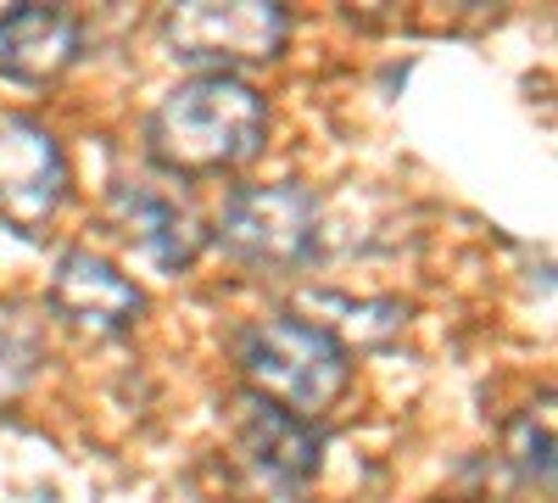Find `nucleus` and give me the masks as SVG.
Segmentation results:
<instances>
[{
  "instance_id": "obj_2",
  "label": "nucleus",
  "mask_w": 558,
  "mask_h": 503,
  "mask_svg": "<svg viewBox=\"0 0 558 503\" xmlns=\"http://www.w3.org/2000/svg\"><path fill=\"white\" fill-rule=\"evenodd\" d=\"M235 363L252 381V397L286 408L296 420H318L324 408H336V397L352 381L347 342L318 331L313 319H257L235 342Z\"/></svg>"
},
{
  "instance_id": "obj_8",
  "label": "nucleus",
  "mask_w": 558,
  "mask_h": 503,
  "mask_svg": "<svg viewBox=\"0 0 558 503\" xmlns=\"http://www.w3.org/2000/svg\"><path fill=\"white\" fill-rule=\"evenodd\" d=\"M78 62V23L57 7H0V79L51 84Z\"/></svg>"
},
{
  "instance_id": "obj_5",
  "label": "nucleus",
  "mask_w": 558,
  "mask_h": 503,
  "mask_svg": "<svg viewBox=\"0 0 558 503\" xmlns=\"http://www.w3.org/2000/svg\"><path fill=\"white\" fill-rule=\"evenodd\" d=\"M68 196L62 141L34 118H0V218L12 230H45Z\"/></svg>"
},
{
  "instance_id": "obj_4",
  "label": "nucleus",
  "mask_w": 558,
  "mask_h": 503,
  "mask_svg": "<svg viewBox=\"0 0 558 503\" xmlns=\"http://www.w3.org/2000/svg\"><path fill=\"white\" fill-rule=\"evenodd\" d=\"M291 39V17L286 7L268 0H191V7H168L162 12V45L179 62H196L207 73H235V68H257L274 62Z\"/></svg>"
},
{
  "instance_id": "obj_3",
  "label": "nucleus",
  "mask_w": 558,
  "mask_h": 503,
  "mask_svg": "<svg viewBox=\"0 0 558 503\" xmlns=\"http://www.w3.org/2000/svg\"><path fill=\"white\" fill-rule=\"evenodd\" d=\"M213 241L235 263L263 274L302 268L318 241V202L302 185H241L223 196L213 218Z\"/></svg>"
},
{
  "instance_id": "obj_6",
  "label": "nucleus",
  "mask_w": 558,
  "mask_h": 503,
  "mask_svg": "<svg viewBox=\"0 0 558 503\" xmlns=\"http://www.w3.org/2000/svg\"><path fill=\"white\" fill-rule=\"evenodd\" d=\"M45 302H51V313L62 319L68 331L78 336H123L140 308H146V297H140L134 280H123V268L107 263L101 252L89 247H73L57 258V274H51V291H45Z\"/></svg>"
},
{
  "instance_id": "obj_1",
  "label": "nucleus",
  "mask_w": 558,
  "mask_h": 503,
  "mask_svg": "<svg viewBox=\"0 0 558 503\" xmlns=\"http://www.w3.org/2000/svg\"><path fill=\"white\" fill-rule=\"evenodd\" d=\"M268 141V107L235 73H196L173 84L146 118V152L179 179L246 168Z\"/></svg>"
},
{
  "instance_id": "obj_11",
  "label": "nucleus",
  "mask_w": 558,
  "mask_h": 503,
  "mask_svg": "<svg viewBox=\"0 0 558 503\" xmlns=\"http://www.w3.org/2000/svg\"><path fill=\"white\" fill-rule=\"evenodd\" d=\"M514 459L525 465V476L536 487H553V426L547 420L536 426V415H525L514 426Z\"/></svg>"
},
{
  "instance_id": "obj_10",
  "label": "nucleus",
  "mask_w": 558,
  "mask_h": 503,
  "mask_svg": "<svg viewBox=\"0 0 558 503\" xmlns=\"http://www.w3.org/2000/svg\"><path fill=\"white\" fill-rule=\"evenodd\" d=\"M39 370V331L12 308H0V408H12Z\"/></svg>"
},
{
  "instance_id": "obj_7",
  "label": "nucleus",
  "mask_w": 558,
  "mask_h": 503,
  "mask_svg": "<svg viewBox=\"0 0 558 503\" xmlns=\"http://www.w3.org/2000/svg\"><path fill=\"white\" fill-rule=\"evenodd\" d=\"M112 224L123 230V241L140 258L168 268V274L191 268L196 252L207 247L202 218L184 207V202H173L168 191H157V185H118L112 191Z\"/></svg>"
},
{
  "instance_id": "obj_9",
  "label": "nucleus",
  "mask_w": 558,
  "mask_h": 503,
  "mask_svg": "<svg viewBox=\"0 0 558 503\" xmlns=\"http://www.w3.org/2000/svg\"><path fill=\"white\" fill-rule=\"evenodd\" d=\"M241 453L252 459V470L263 481H279V487H302L313 470H318V436L307 420L286 415L263 397H241Z\"/></svg>"
}]
</instances>
